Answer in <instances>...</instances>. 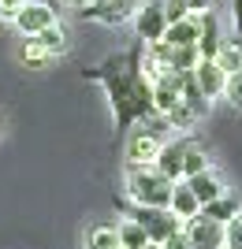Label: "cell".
Listing matches in <instances>:
<instances>
[{
    "instance_id": "cell-1",
    "label": "cell",
    "mask_w": 242,
    "mask_h": 249,
    "mask_svg": "<svg viewBox=\"0 0 242 249\" xmlns=\"http://www.w3.org/2000/svg\"><path fill=\"white\" fill-rule=\"evenodd\" d=\"M82 78L97 82L112 108V126L127 134L130 126L157 112L153 108V78L146 74V45L134 41L130 49L112 52L93 67H82Z\"/></svg>"
},
{
    "instance_id": "cell-2",
    "label": "cell",
    "mask_w": 242,
    "mask_h": 249,
    "mask_svg": "<svg viewBox=\"0 0 242 249\" xmlns=\"http://www.w3.org/2000/svg\"><path fill=\"white\" fill-rule=\"evenodd\" d=\"M171 182L168 175H160L157 164H127V197L134 205H160L168 208L171 201Z\"/></svg>"
},
{
    "instance_id": "cell-3",
    "label": "cell",
    "mask_w": 242,
    "mask_h": 249,
    "mask_svg": "<svg viewBox=\"0 0 242 249\" xmlns=\"http://www.w3.org/2000/svg\"><path fill=\"white\" fill-rule=\"evenodd\" d=\"M138 8H142V0H86L78 8V19L101 22V26H123L134 19Z\"/></svg>"
},
{
    "instance_id": "cell-4",
    "label": "cell",
    "mask_w": 242,
    "mask_h": 249,
    "mask_svg": "<svg viewBox=\"0 0 242 249\" xmlns=\"http://www.w3.org/2000/svg\"><path fill=\"white\" fill-rule=\"evenodd\" d=\"M127 216H134L142 227H146L149 242H164L168 234H175V231L183 227V219L171 212V208H160V205H134Z\"/></svg>"
},
{
    "instance_id": "cell-5",
    "label": "cell",
    "mask_w": 242,
    "mask_h": 249,
    "mask_svg": "<svg viewBox=\"0 0 242 249\" xmlns=\"http://www.w3.org/2000/svg\"><path fill=\"white\" fill-rule=\"evenodd\" d=\"M183 234H186L190 249H223V223H216L205 212L183 219Z\"/></svg>"
},
{
    "instance_id": "cell-6",
    "label": "cell",
    "mask_w": 242,
    "mask_h": 249,
    "mask_svg": "<svg viewBox=\"0 0 242 249\" xmlns=\"http://www.w3.org/2000/svg\"><path fill=\"white\" fill-rule=\"evenodd\" d=\"M130 22H134V37L138 41H157V37H164V30H168L164 4H160V0H146V4L134 11Z\"/></svg>"
},
{
    "instance_id": "cell-7",
    "label": "cell",
    "mask_w": 242,
    "mask_h": 249,
    "mask_svg": "<svg viewBox=\"0 0 242 249\" xmlns=\"http://www.w3.org/2000/svg\"><path fill=\"white\" fill-rule=\"evenodd\" d=\"M194 145V138H186V134H179V138H168L164 145H160V153H157V171L160 175H168L171 182H179L183 178V160H186V149Z\"/></svg>"
},
{
    "instance_id": "cell-8",
    "label": "cell",
    "mask_w": 242,
    "mask_h": 249,
    "mask_svg": "<svg viewBox=\"0 0 242 249\" xmlns=\"http://www.w3.org/2000/svg\"><path fill=\"white\" fill-rule=\"evenodd\" d=\"M15 30L26 34V37H34V34H41L49 22H56V8L49 4V0H26V8L15 15Z\"/></svg>"
},
{
    "instance_id": "cell-9",
    "label": "cell",
    "mask_w": 242,
    "mask_h": 249,
    "mask_svg": "<svg viewBox=\"0 0 242 249\" xmlns=\"http://www.w3.org/2000/svg\"><path fill=\"white\" fill-rule=\"evenodd\" d=\"M183 97V74L179 71H160L153 78V108L157 115H168Z\"/></svg>"
},
{
    "instance_id": "cell-10",
    "label": "cell",
    "mask_w": 242,
    "mask_h": 249,
    "mask_svg": "<svg viewBox=\"0 0 242 249\" xmlns=\"http://www.w3.org/2000/svg\"><path fill=\"white\" fill-rule=\"evenodd\" d=\"M194 82L201 86V93L209 97V101H216V97H223V82H227V71H223L216 60H198V67H194Z\"/></svg>"
},
{
    "instance_id": "cell-11",
    "label": "cell",
    "mask_w": 242,
    "mask_h": 249,
    "mask_svg": "<svg viewBox=\"0 0 242 249\" xmlns=\"http://www.w3.org/2000/svg\"><path fill=\"white\" fill-rule=\"evenodd\" d=\"M201 19V34H198V52H201V60H216V49H220L223 41V30H220V19H216V11H201L198 15Z\"/></svg>"
},
{
    "instance_id": "cell-12",
    "label": "cell",
    "mask_w": 242,
    "mask_h": 249,
    "mask_svg": "<svg viewBox=\"0 0 242 249\" xmlns=\"http://www.w3.org/2000/svg\"><path fill=\"white\" fill-rule=\"evenodd\" d=\"M168 208H171V212H175L179 219H190V216H198V212H201V201L194 197V190H190L186 178H179V182L171 186V201H168Z\"/></svg>"
},
{
    "instance_id": "cell-13",
    "label": "cell",
    "mask_w": 242,
    "mask_h": 249,
    "mask_svg": "<svg viewBox=\"0 0 242 249\" xmlns=\"http://www.w3.org/2000/svg\"><path fill=\"white\" fill-rule=\"evenodd\" d=\"M186 182H190V190H194V197H198L201 205L212 201V197H220V194H227L223 182H220V175H216L212 167H205V171H198V175H186Z\"/></svg>"
},
{
    "instance_id": "cell-14",
    "label": "cell",
    "mask_w": 242,
    "mask_h": 249,
    "mask_svg": "<svg viewBox=\"0 0 242 249\" xmlns=\"http://www.w3.org/2000/svg\"><path fill=\"white\" fill-rule=\"evenodd\" d=\"M34 37L41 41V49L49 52V56H63V52L71 49V34H67V26H63L60 19L49 22V26H45L41 34H34Z\"/></svg>"
},
{
    "instance_id": "cell-15",
    "label": "cell",
    "mask_w": 242,
    "mask_h": 249,
    "mask_svg": "<svg viewBox=\"0 0 242 249\" xmlns=\"http://www.w3.org/2000/svg\"><path fill=\"white\" fill-rule=\"evenodd\" d=\"M198 34H201V19L198 15H186V19H179V22H168L164 41L168 45H198Z\"/></svg>"
},
{
    "instance_id": "cell-16",
    "label": "cell",
    "mask_w": 242,
    "mask_h": 249,
    "mask_svg": "<svg viewBox=\"0 0 242 249\" xmlns=\"http://www.w3.org/2000/svg\"><path fill=\"white\" fill-rule=\"evenodd\" d=\"M198 60H201L198 45H168V63H164V71L186 74V71H194V67H198Z\"/></svg>"
},
{
    "instance_id": "cell-17",
    "label": "cell",
    "mask_w": 242,
    "mask_h": 249,
    "mask_svg": "<svg viewBox=\"0 0 242 249\" xmlns=\"http://www.w3.org/2000/svg\"><path fill=\"white\" fill-rule=\"evenodd\" d=\"M183 104H186V108H190L194 115H198V119H201V115H205V112L212 108V101H209L205 93H201V86L194 82V74H190V71L183 74Z\"/></svg>"
},
{
    "instance_id": "cell-18",
    "label": "cell",
    "mask_w": 242,
    "mask_h": 249,
    "mask_svg": "<svg viewBox=\"0 0 242 249\" xmlns=\"http://www.w3.org/2000/svg\"><path fill=\"white\" fill-rule=\"evenodd\" d=\"M201 212H205V216H212L216 223H227V219H235V216L242 212V205L231 197V194H220V197L205 201V205H201Z\"/></svg>"
},
{
    "instance_id": "cell-19",
    "label": "cell",
    "mask_w": 242,
    "mask_h": 249,
    "mask_svg": "<svg viewBox=\"0 0 242 249\" xmlns=\"http://www.w3.org/2000/svg\"><path fill=\"white\" fill-rule=\"evenodd\" d=\"M216 63H220L227 74L242 67V37H239V34H235V37H223V41H220V49H216Z\"/></svg>"
},
{
    "instance_id": "cell-20",
    "label": "cell",
    "mask_w": 242,
    "mask_h": 249,
    "mask_svg": "<svg viewBox=\"0 0 242 249\" xmlns=\"http://www.w3.org/2000/svg\"><path fill=\"white\" fill-rule=\"evenodd\" d=\"M119 246H127V249H142V246H149V234H146V227L138 223L134 216H127V219H119Z\"/></svg>"
},
{
    "instance_id": "cell-21",
    "label": "cell",
    "mask_w": 242,
    "mask_h": 249,
    "mask_svg": "<svg viewBox=\"0 0 242 249\" xmlns=\"http://www.w3.org/2000/svg\"><path fill=\"white\" fill-rule=\"evenodd\" d=\"M119 246V231L112 223H93L86 231V249H112Z\"/></svg>"
},
{
    "instance_id": "cell-22",
    "label": "cell",
    "mask_w": 242,
    "mask_h": 249,
    "mask_svg": "<svg viewBox=\"0 0 242 249\" xmlns=\"http://www.w3.org/2000/svg\"><path fill=\"white\" fill-rule=\"evenodd\" d=\"M19 60L26 63V67H45V63L53 60V56H49V52L41 49V41H37V37H30V41H26V45L19 49Z\"/></svg>"
},
{
    "instance_id": "cell-23",
    "label": "cell",
    "mask_w": 242,
    "mask_h": 249,
    "mask_svg": "<svg viewBox=\"0 0 242 249\" xmlns=\"http://www.w3.org/2000/svg\"><path fill=\"white\" fill-rule=\"evenodd\" d=\"M209 167V156H205V149L194 142V145L186 149V160H183V178L186 175H198V171H205Z\"/></svg>"
},
{
    "instance_id": "cell-24",
    "label": "cell",
    "mask_w": 242,
    "mask_h": 249,
    "mask_svg": "<svg viewBox=\"0 0 242 249\" xmlns=\"http://www.w3.org/2000/svg\"><path fill=\"white\" fill-rule=\"evenodd\" d=\"M223 97H227L231 108H239V112H242V67L227 74V82H223Z\"/></svg>"
},
{
    "instance_id": "cell-25",
    "label": "cell",
    "mask_w": 242,
    "mask_h": 249,
    "mask_svg": "<svg viewBox=\"0 0 242 249\" xmlns=\"http://www.w3.org/2000/svg\"><path fill=\"white\" fill-rule=\"evenodd\" d=\"M223 249H242V212L223 223Z\"/></svg>"
},
{
    "instance_id": "cell-26",
    "label": "cell",
    "mask_w": 242,
    "mask_h": 249,
    "mask_svg": "<svg viewBox=\"0 0 242 249\" xmlns=\"http://www.w3.org/2000/svg\"><path fill=\"white\" fill-rule=\"evenodd\" d=\"M160 4H164V19L168 22H179V19H186V15H194L183 0H160Z\"/></svg>"
},
{
    "instance_id": "cell-27",
    "label": "cell",
    "mask_w": 242,
    "mask_h": 249,
    "mask_svg": "<svg viewBox=\"0 0 242 249\" xmlns=\"http://www.w3.org/2000/svg\"><path fill=\"white\" fill-rule=\"evenodd\" d=\"M22 8H26V0H0V19H4V22H11V19H15V15H19Z\"/></svg>"
},
{
    "instance_id": "cell-28",
    "label": "cell",
    "mask_w": 242,
    "mask_h": 249,
    "mask_svg": "<svg viewBox=\"0 0 242 249\" xmlns=\"http://www.w3.org/2000/svg\"><path fill=\"white\" fill-rule=\"evenodd\" d=\"M164 249H190V242H186V234H183V227L175 231V234H168V238L160 242Z\"/></svg>"
},
{
    "instance_id": "cell-29",
    "label": "cell",
    "mask_w": 242,
    "mask_h": 249,
    "mask_svg": "<svg viewBox=\"0 0 242 249\" xmlns=\"http://www.w3.org/2000/svg\"><path fill=\"white\" fill-rule=\"evenodd\" d=\"M231 19H235V34L242 37V0H231Z\"/></svg>"
},
{
    "instance_id": "cell-30",
    "label": "cell",
    "mask_w": 242,
    "mask_h": 249,
    "mask_svg": "<svg viewBox=\"0 0 242 249\" xmlns=\"http://www.w3.org/2000/svg\"><path fill=\"white\" fill-rule=\"evenodd\" d=\"M183 4H186L194 15H201V11H209V8H212V0H183Z\"/></svg>"
},
{
    "instance_id": "cell-31",
    "label": "cell",
    "mask_w": 242,
    "mask_h": 249,
    "mask_svg": "<svg viewBox=\"0 0 242 249\" xmlns=\"http://www.w3.org/2000/svg\"><path fill=\"white\" fill-rule=\"evenodd\" d=\"M63 4H71V8H82L86 0H63Z\"/></svg>"
},
{
    "instance_id": "cell-32",
    "label": "cell",
    "mask_w": 242,
    "mask_h": 249,
    "mask_svg": "<svg viewBox=\"0 0 242 249\" xmlns=\"http://www.w3.org/2000/svg\"><path fill=\"white\" fill-rule=\"evenodd\" d=\"M142 249H164V246H160V242H149V246H142Z\"/></svg>"
},
{
    "instance_id": "cell-33",
    "label": "cell",
    "mask_w": 242,
    "mask_h": 249,
    "mask_svg": "<svg viewBox=\"0 0 242 249\" xmlns=\"http://www.w3.org/2000/svg\"><path fill=\"white\" fill-rule=\"evenodd\" d=\"M112 249H127V246H112Z\"/></svg>"
}]
</instances>
